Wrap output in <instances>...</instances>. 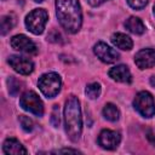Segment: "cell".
I'll return each instance as SVG.
<instances>
[{"mask_svg": "<svg viewBox=\"0 0 155 155\" xmlns=\"http://www.w3.org/2000/svg\"><path fill=\"white\" fill-rule=\"evenodd\" d=\"M12 48L19 51V52H24V53H30V54H35L38 52V47L35 45V42L33 40H30L28 36L23 35V34H18L15 35L11 41H10Z\"/></svg>", "mask_w": 155, "mask_h": 155, "instance_id": "cell-7", "label": "cell"}, {"mask_svg": "<svg viewBox=\"0 0 155 155\" xmlns=\"http://www.w3.org/2000/svg\"><path fill=\"white\" fill-rule=\"evenodd\" d=\"M154 16H155V5H154Z\"/></svg>", "mask_w": 155, "mask_h": 155, "instance_id": "cell-29", "label": "cell"}, {"mask_svg": "<svg viewBox=\"0 0 155 155\" xmlns=\"http://www.w3.org/2000/svg\"><path fill=\"white\" fill-rule=\"evenodd\" d=\"M47 19H48V15L44 8H35L27 15L25 27L33 34L39 35L44 31L45 25L47 23Z\"/></svg>", "mask_w": 155, "mask_h": 155, "instance_id": "cell-5", "label": "cell"}, {"mask_svg": "<svg viewBox=\"0 0 155 155\" xmlns=\"http://www.w3.org/2000/svg\"><path fill=\"white\" fill-rule=\"evenodd\" d=\"M103 116H104L107 120H109V121H111V122H115V121L119 120L120 111H119V109H117V107H116L115 104L108 103V104H105L104 108H103Z\"/></svg>", "mask_w": 155, "mask_h": 155, "instance_id": "cell-16", "label": "cell"}, {"mask_svg": "<svg viewBox=\"0 0 155 155\" xmlns=\"http://www.w3.org/2000/svg\"><path fill=\"white\" fill-rule=\"evenodd\" d=\"M148 138H149V139H150V140H151V142L155 144V138L153 137V133H151V131H148Z\"/></svg>", "mask_w": 155, "mask_h": 155, "instance_id": "cell-26", "label": "cell"}, {"mask_svg": "<svg viewBox=\"0 0 155 155\" xmlns=\"http://www.w3.org/2000/svg\"><path fill=\"white\" fill-rule=\"evenodd\" d=\"M120 140H121L120 133L116 131H111V130H103L98 137L99 145L107 150L116 149L117 145L120 144Z\"/></svg>", "mask_w": 155, "mask_h": 155, "instance_id": "cell-10", "label": "cell"}, {"mask_svg": "<svg viewBox=\"0 0 155 155\" xmlns=\"http://www.w3.org/2000/svg\"><path fill=\"white\" fill-rule=\"evenodd\" d=\"M56 153H80L79 150H76V149H70V148H68V149H62V150H57Z\"/></svg>", "mask_w": 155, "mask_h": 155, "instance_id": "cell-25", "label": "cell"}, {"mask_svg": "<svg viewBox=\"0 0 155 155\" xmlns=\"http://www.w3.org/2000/svg\"><path fill=\"white\" fill-rule=\"evenodd\" d=\"M7 62L13 68V70L17 71L21 75H29L34 70V63L29 58H27V57L10 56Z\"/></svg>", "mask_w": 155, "mask_h": 155, "instance_id": "cell-8", "label": "cell"}, {"mask_svg": "<svg viewBox=\"0 0 155 155\" xmlns=\"http://www.w3.org/2000/svg\"><path fill=\"white\" fill-rule=\"evenodd\" d=\"M47 40H50L52 42H62V35H61V33H58V30H52L48 34Z\"/></svg>", "mask_w": 155, "mask_h": 155, "instance_id": "cell-23", "label": "cell"}, {"mask_svg": "<svg viewBox=\"0 0 155 155\" xmlns=\"http://www.w3.org/2000/svg\"><path fill=\"white\" fill-rule=\"evenodd\" d=\"M85 92H86V96H87L88 98L96 99V98H98L99 94H101V85H99L98 82H92V84L87 85Z\"/></svg>", "mask_w": 155, "mask_h": 155, "instance_id": "cell-17", "label": "cell"}, {"mask_svg": "<svg viewBox=\"0 0 155 155\" xmlns=\"http://www.w3.org/2000/svg\"><path fill=\"white\" fill-rule=\"evenodd\" d=\"M38 85H39V88L45 97L53 98L61 91L62 80L57 73H46L39 78Z\"/></svg>", "mask_w": 155, "mask_h": 155, "instance_id": "cell-3", "label": "cell"}, {"mask_svg": "<svg viewBox=\"0 0 155 155\" xmlns=\"http://www.w3.org/2000/svg\"><path fill=\"white\" fill-rule=\"evenodd\" d=\"M148 1L149 0H127L128 5L134 10H142L143 7H145Z\"/></svg>", "mask_w": 155, "mask_h": 155, "instance_id": "cell-22", "label": "cell"}, {"mask_svg": "<svg viewBox=\"0 0 155 155\" xmlns=\"http://www.w3.org/2000/svg\"><path fill=\"white\" fill-rule=\"evenodd\" d=\"M56 15L65 31L75 34L81 28L82 13L79 0H56Z\"/></svg>", "mask_w": 155, "mask_h": 155, "instance_id": "cell-1", "label": "cell"}, {"mask_svg": "<svg viewBox=\"0 0 155 155\" xmlns=\"http://www.w3.org/2000/svg\"><path fill=\"white\" fill-rule=\"evenodd\" d=\"M51 122L54 127H58L61 124V117H59V108L58 105H53V111H52V116H51Z\"/></svg>", "mask_w": 155, "mask_h": 155, "instance_id": "cell-21", "label": "cell"}, {"mask_svg": "<svg viewBox=\"0 0 155 155\" xmlns=\"http://www.w3.org/2000/svg\"><path fill=\"white\" fill-rule=\"evenodd\" d=\"M150 85L155 88V75H153V76L150 78Z\"/></svg>", "mask_w": 155, "mask_h": 155, "instance_id": "cell-27", "label": "cell"}, {"mask_svg": "<svg viewBox=\"0 0 155 155\" xmlns=\"http://www.w3.org/2000/svg\"><path fill=\"white\" fill-rule=\"evenodd\" d=\"M18 120H19V122H21V126H22V128L25 131V132H30L31 130H33V121L28 117V116H25V115H19V117H18Z\"/></svg>", "mask_w": 155, "mask_h": 155, "instance_id": "cell-20", "label": "cell"}, {"mask_svg": "<svg viewBox=\"0 0 155 155\" xmlns=\"http://www.w3.org/2000/svg\"><path fill=\"white\" fill-rule=\"evenodd\" d=\"M111 42L120 50L124 51H130L133 46V41L131 38L124 33H115L111 35Z\"/></svg>", "mask_w": 155, "mask_h": 155, "instance_id": "cell-14", "label": "cell"}, {"mask_svg": "<svg viewBox=\"0 0 155 155\" xmlns=\"http://www.w3.org/2000/svg\"><path fill=\"white\" fill-rule=\"evenodd\" d=\"M134 109L144 117H153L155 115V101L148 91H140L133 99Z\"/></svg>", "mask_w": 155, "mask_h": 155, "instance_id": "cell-4", "label": "cell"}, {"mask_svg": "<svg viewBox=\"0 0 155 155\" xmlns=\"http://www.w3.org/2000/svg\"><path fill=\"white\" fill-rule=\"evenodd\" d=\"M7 84H8V92H10V94L17 96L18 92L21 91V88H22V87H21V86H22V82H19L16 78L10 76L8 80H7Z\"/></svg>", "mask_w": 155, "mask_h": 155, "instance_id": "cell-19", "label": "cell"}, {"mask_svg": "<svg viewBox=\"0 0 155 155\" xmlns=\"http://www.w3.org/2000/svg\"><path fill=\"white\" fill-rule=\"evenodd\" d=\"M4 154H27V149L16 139V138H7L2 144Z\"/></svg>", "mask_w": 155, "mask_h": 155, "instance_id": "cell-13", "label": "cell"}, {"mask_svg": "<svg viewBox=\"0 0 155 155\" xmlns=\"http://www.w3.org/2000/svg\"><path fill=\"white\" fill-rule=\"evenodd\" d=\"M134 63L139 69H148L155 67V50L144 48L136 53Z\"/></svg>", "mask_w": 155, "mask_h": 155, "instance_id": "cell-11", "label": "cell"}, {"mask_svg": "<svg viewBox=\"0 0 155 155\" xmlns=\"http://www.w3.org/2000/svg\"><path fill=\"white\" fill-rule=\"evenodd\" d=\"M125 27L126 29H128L131 33L133 34H137V35H140L145 31V25L144 23L142 22V19H139L138 17H130L128 19H126L125 22Z\"/></svg>", "mask_w": 155, "mask_h": 155, "instance_id": "cell-15", "label": "cell"}, {"mask_svg": "<svg viewBox=\"0 0 155 155\" xmlns=\"http://www.w3.org/2000/svg\"><path fill=\"white\" fill-rule=\"evenodd\" d=\"M19 104L24 110H27L36 116H42V114H44L42 101L34 91H28V92L23 93L19 99Z\"/></svg>", "mask_w": 155, "mask_h": 155, "instance_id": "cell-6", "label": "cell"}, {"mask_svg": "<svg viewBox=\"0 0 155 155\" xmlns=\"http://www.w3.org/2000/svg\"><path fill=\"white\" fill-rule=\"evenodd\" d=\"M15 25V19L12 16H2L1 17V35H5L10 31Z\"/></svg>", "mask_w": 155, "mask_h": 155, "instance_id": "cell-18", "label": "cell"}, {"mask_svg": "<svg viewBox=\"0 0 155 155\" xmlns=\"http://www.w3.org/2000/svg\"><path fill=\"white\" fill-rule=\"evenodd\" d=\"M88 1V4L91 5V6H99V5H102L103 2H105L107 0H87Z\"/></svg>", "mask_w": 155, "mask_h": 155, "instance_id": "cell-24", "label": "cell"}, {"mask_svg": "<svg viewBox=\"0 0 155 155\" xmlns=\"http://www.w3.org/2000/svg\"><path fill=\"white\" fill-rule=\"evenodd\" d=\"M34 1H36V2H41L42 0H34Z\"/></svg>", "mask_w": 155, "mask_h": 155, "instance_id": "cell-28", "label": "cell"}, {"mask_svg": "<svg viewBox=\"0 0 155 155\" xmlns=\"http://www.w3.org/2000/svg\"><path fill=\"white\" fill-rule=\"evenodd\" d=\"M64 128L70 140H79L82 131V117L80 102L75 96H70L64 107Z\"/></svg>", "mask_w": 155, "mask_h": 155, "instance_id": "cell-2", "label": "cell"}, {"mask_svg": "<svg viewBox=\"0 0 155 155\" xmlns=\"http://www.w3.org/2000/svg\"><path fill=\"white\" fill-rule=\"evenodd\" d=\"M109 76L115 80V81H119V82H126V84H130L132 81V76H131V71L128 69L127 65H124V64H120V65H116V67H113L110 70H109Z\"/></svg>", "mask_w": 155, "mask_h": 155, "instance_id": "cell-12", "label": "cell"}, {"mask_svg": "<svg viewBox=\"0 0 155 155\" xmlns=\"http://www.w3.org/2000/svg\"><path fill=\"white\" fill-rule=\"evenodd\" d=\"M93 52L104 63H114L120 57V54L114 48H111L110 46H108L105 42H102V41L97 42L93 46Z\"/></svg>", "mask_w": 155, "mask_h": 155, "instance_id": "cell-9", "label": "cell"}]
</instances>
